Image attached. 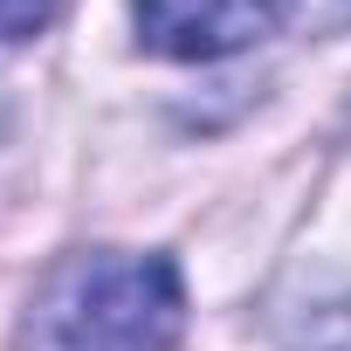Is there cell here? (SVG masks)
<instances>
[{"mask_svg":"<svg viewBox=\"0 0 351 351\" xmlns=\"http://www.w3.org/2000/svg\"><path fill=\"white\" fill-rule=\"evenodd\" d=\"M180 330H186V282L172 255L83 248L35 282L21 351H172Z\"/></svg>","mask_w":351,"mask_h":351,"instance_id":"cell-1","label":"cell"},{"mask_svg":"<svg viewBox=\"0 0 351 351\" xmlns=\"http://www.w3.org/2000/svg\"><path fill=\"white\" fill-rule=\"evenodd\" d=\"M131 28L165 62H221L289 28V0H131Z\"/></svg>","mask_w":351,"mask_h":351,"instance_id":"cell-2","label":"cell"},{"mask_svg":"<svg viewBox=\"0 0 351 351\" xmlns=\"http://www.w3.org/2000/svg\"><path fill=\"white\" fill-rule=\"evenodd\" d=\"M282 351H351V296L317 303L296 324H282Z\"/></svg>","mask_w":351,"mask_h":351,"instance_id":"cell-3","label":"cell"},{"mask_svg":"<svg viewBox=\"0 0 351 351\" xmlns=\"http://www.w3.org/2000/svg\"><path fill=\"white\" fill-rule=\"evenodd\" d=\"M62 8H69V0H0V49H14V42L42 35Z\"/></svg>","mask_w":351,"mask_h":351,"instance_id":"cell-4","label":"cell"},{"mask_svg":"<svg viewBox=\"0 0 351 351\" xmlns=\"http://www.w3.org/2000/svg\"><path fill=\"white\" fill-rule=\"evenodd\" d=\"M289 28L296 35H344L351 28V0H289Z\"/></svg>","mask_w":351,"mask_h":351,"instance_id":"cell-5","label":"cell"}]
</instances>
